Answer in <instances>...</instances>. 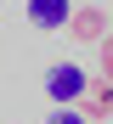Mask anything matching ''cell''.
Listing matches in <instances>:
<instances>
[{"instance_id": "cell-1", "label": "cell", "mask_w": 113, "mask_h": 124, "mask_svg": "<svg viewBox=\"0 0 113 124\" xmlns=\"http://www.w3.org/2000/svg\"><path fill=\"white\" fill-rule=\"evenodd\" d=\"M45 96H51L57 107H74V101L85 96V68L79 62H57V68L45 73Z\"/></svg>"}, {"instance_id": "cell-2", "label": "cell", "mask_w": 113, "mask_h": 124, "mask_svg": "<svg viewBox=\"0 0 113 124\" xmlns=\"http://www.w3.org/2000/svg\"><path fill=\"white\" fill-rule=\"evenodd\" d=\"M68 34L79 39V45H96V39L107 34V17L96 6H74V17H68Z\"/></svg>"}, {"instance_id": "cell-3", "label": "cell", "mask_w": 113, "mask_h": 124, "mask_svg": "<svg viewBox=\"0 0 113 124\" xmlns=\"http://www.w3.org/2000/svg\"><path fill=\"white\" fill-rule=\"evenodd\" d=\"M79 113H85V118H102V113H113V79H107V73H102V79H85Z\"/></svg>"}, {"instance_id": "cell-4", "label": "cell", "mask_w": 113, "mask_h": 124, "mask_svg": "<svg viewBox=\"0 0 113 124\" xmlns=\"http://www.w3.org/2000/svg\"><path fill=\"white\" fill-rule=\"evenodd\" d=\"M68 17H74L68 0H28V23L34 28H68Z\"/></svg>"}, {"instance_id": "cell-5", "label": "cell", "mask_w": 113, "mask_h": 124, "mask_svg": "<svg viewBox=\"0 0 113 124\" xmlns=\"http://www.w3.org/2000/svg\"><path fill=\"white\" fill-rule=\"evenodd\" d=\"M96 51H102V73L113 79V34H102V39H96Z\"/></svg>"}, {"instance_id": "cell-6", "label": "cell", "mask_w": 113, "mask_h": 124, "mask_svg": "<svg viewBox=\"0 0 113 124\" xmlns=\"http://www.w3.org/2000/svg\"><path fill=\"white\" fill-rule=\"evenodd\" d=\"M45 124H90V118H85V113H68V107H57V113L45 118Z\"/></svg>"}]
</instances>
